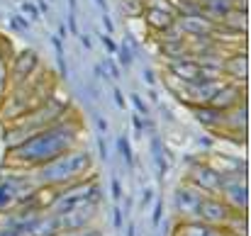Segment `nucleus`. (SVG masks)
Segmentation results:
<instances>
[{"instance_id":"obj_17","label":"nucleus","mask_w":251,"mask_h":236,"mask_svg":"<svg viewBox=\"0 0 251 236\" xmlns=\"http://www.w3.org/2000/svg\"><path fill=\"white\" fill-rule=\"evenodd\" d=\"M117 149H120V154H122V158H125L127 163H132V146H129V142H127L125 137L117 142Z\"/></svg>"},{"instance_id":"obj_27","label":"nucleus","mask_w":251,"mask_h":236,"mask_svg":"<svg viewBox=\"0 0 251 236\" xmlns=\"http://www.w3.org/2000/svg\"><path fill=\"white\" fill-rule=\"evenodd\" d=\"M144 80H147L149 85H154V73H151V71H144Z\"/></svg>"},{"instance_id":"obj_25","label":"nucleus","mask_w":251,"mask_h":236,"mask_svg":"<svg viewBox=\"0 0 251 236\" xmlns=\"http://www.w3.org/2000/svg\"><path fill=\"white\" fill-rule=\"evenodd\" d=\"M115 102H117V107H125V97H122L120 90H115Z\"/></svg>"},{"instance_id":"obj_36","label":"nucleus","mask_w":251,"mask_h":236,"mask_svg":"<svg viewBox=\"0 0 251 236\" xmlns=\"http://www.w3.org/2000/svg\"><path fill=\"white\" fill-rule=\"evenodd\" d=\"M127 236H134V227L129 224V232H127Z\"/></svg>"},{"instance_id":"obj_19","label":"nucleus","mask_w":251,"mask_h":236,"mask_svg":"<svg viewBox=\"0 0 251 236\" xmlns=\"http://www.w3.org/2000/svg\"><path fill=\"white\" fill-rule=\"evenodd\" d=\"M132 102H134V107H137V110H139L142 115H149V107L144 105V100H142L139 95H132Z\"/></svg>"},{"instance_id":"obj_18","label":"nucleus","mask_w":251,"mask_h":236,"mask_svg":"<svg viewBox=\"0 0 251 236\" xmlns=\"http://www.w3.org/2000/svg\"><path fill=\"white\" fill-rule=\"evenodd\" d=\"M5 88H7V66H5V59L0 56V100L5 95Z\"/></svg>"},{"instance_id":"obj_34","label":"nucleus","mask_w":251,"mask_h":236,"mask_svg":"<svg viewBox=\"0 0 251 236\" xmlns=\"http://www.w3.org/2000/svg\"><path fill=\"white\" fill-rule=\"evenodd\" d=\"M69 27H71V32H78V29H76V20H74V17H69Z\"/></svg>"},{"instance_id":"obj_3","label":"nucleus","mask_w":251,"mask_h":236,"mask_svg":"<svg viewBox=\"0 0 251 236\" xmlns=\"http://www.w3.org/2000/svg\"><path fill=\"white\" fill-rule=\"evenodd\" d=\"M100 200V188L98 183L93 180H78V183H71V188H66L61 195H56V202L51 205V214H61L76 205H83V202H98Z\"/></svg>"},{"instance_id":"obj_32","label":"nucleus","mask_w":251,"mask_h":236,"mask_svg":"<svg viewBox=\"0 0 251 236\" xmlns=\"http://www.w3.org/2000/svg\"><path fill=\"white\" fill-rule=\"evenodd\" d=\"M0 236H17V234H15L12 229H7V227H5V229H0Z\"/></svg>"},{"instance_id":"obj_24","label":"nucleus","mask_w":251,"mask_h":236,"mask_svg":"<svg viewBox=\"0 0 251 236\" xmlns=\"http://www.w3.org/2000/svg\"><path fill=\"white\" fill-rule=\"evenodd\" d=\"M115 227H117V229L122 227V210H120V207L115 210Z\"/></svg>"},{"instance_id":"obj_16","label":"nucleus","mask_w":251,"mask_h":236,"mask_svg":"<svg viewBox=\"0 0 251 236\" xmlns=\"http://www.w3.org/2000/svg\"><path fill=\"white\" fill-rule=\"evenodd\" d=\"M154 161H156V168H159V178H164L166 175V168H168V163H166V156H164V151H161V142L159 139H154Z\"/></svg>"},{"instance_id":"obj_9","label":"nucleus","mask_w":251,"mask_h":236,"mask_svg":"<svg viewBox=\"0 0 251 236\" xmlns=\"http://www.w3.org/2000/svg\"><path fill=\"white\" fill-rule=\"evenodd\" d=\"M202 197H205V192L198 190L193 183L190 185H180L176 190V210H178V214L185 217V219H195Z\"/></svg>"},{"instance_id":"obj_6","label":"nucleus","mask_w":251,"mask_h":236,"mask_svg":"<svg viewBox=\"0 0 251 236\" xmlns=\"http://www.w3.org/2000/svg\"><path fill=\"white\" fill-rule=\"evenodd\" d=\"M234 212L227 207V202L222 197H215V195H205L202 202H200V210H198V222H205V224H212V227H225V222L232 217Z\"/></svg>"},{"instance_id":"obj_23","label":"nucleus","mask_w":251,"mask_h":236,"mask_svg":"<svg viewBox=\"0 0 251 236\" xmlns=\"http://www.w3.org/2000/svg\"><path fill=\"white\" fill-rule=\"evenodd\" d=\"M161 214H164V205L159 202V205H156V210H154V224H159V222H161Z\"/></svg>"},{"instance_id":"obj_13","label":"nucleus","mask_w":251,"mask_h":236,"mask_svg":"<svg viewBox=\"0 0 251 236\" xmlns=\"http://www.w3.org/2000/svg\"><path fill=\"white\" fill-rule=\"evenodd\" d=\"M225 115H227V112H220V110H215L212 105H198V107H195L198 122L205 124V127H210V129L222 127V124H225Z\"/></svg>"},{"instance_id":"obj_35","label":"nucleus","mask_w":251,"mask_h":236,"mask_svg":"<svg viewBox=\"0 0 251 236\" xmlns=\"http://www.w3.org/2000/svg\"><path fill=\"white\" fill-rule=\"evenodd\" d=\"M98 127H100V132H105V129H107V124H105V119H100V117H98Z\"/></svg>"},{"instance_id":"obj_8","label":"nucleus","mask_w":251,"mask_h":236,"mask_svg":"<svg viewBox=\"0 0 251 236\" xmlns=\"http://www.w3.org/2000/svg\"><path fill=\"white\" fill-rule=\"evenodd\" d=\"M222 180H225V173H220V170H215L212 165H205V163L193 165V170H190V183L198 190H202L205 195H220Z\"/></svg>"},{"instance_id":"obj_7","label":"nucleus","mask_w":251,"mask_h":236,"mask_svg":"<svg viewBox=\"0 0 251 236\" xmlns=\"http://www.w3.org/2000/svg\"><path fill=\"white\" fill-rule=\"evenodd\" d=\"M95 210H98V202H83V205H76V207H71V210L56 214L61 232H71V234H74V232L85 229V224L95 217Z\"/></svg>"},{"instance_id":"obj_10","label":"nucleus","mask_w":251,"mask_h":236,"mask_svg":"<svg viewBox=\"0 0 251 236\" xmlns=\"http://www.w3.org/2000/svg\"><path fill=\"white\" fill-rule=\"evenodd\" d=\"M210 105H212L215 110H220V112H229V110H234L237 105H242V90L234 88V85H222V88L215 93V97L210 100Z\"/></svg>"},{"instance_id":"obj_33","label":"nucleus","mask_w":251,"mask_h":236,"mask_svg":"<svg viewBox=\"0 0 251 236\" xmlns=\"http://www.w3.org/2000/svg\"><path fill=\"white\" fill-rule=\"evenodd\" d=\"M15 24H17V27H27V22H25V17H15Z\"/></svg>"},{"instance_id":"obj_14","label":"nucleus","mask_w":251,"mask_h":236,"mask_svg":"<svg viewBox=\"0 0 251 236\" xmlns=\"http://www.w3.org/2000/svg\"><path fill=\"white\" fill-rule=\"evenodd\" d=\"M225 73H229V78L234 80H247L249 78V64H247V56L244 54H237L232 59H227V64L222 66Z\"/></svg>"},{"instance_id":"obj_20","label":"nucleus","mask_w":251,"mask_h":236,"mask_svg":"<svg viewBox=\"0 0 251 236\" xmlns=\"http://www.w3.org/2000/svg\"><path fill=\"white\" fill-rule=\"evenodd\" d=\"M22 10H25L27 15H32V20H39V10H37L32 2H22Z\"/></svg>"},{"instance_id":"obj_37","label":"nucleus","mask_w":251,"mask_h":236,"mask_svg":"<svg viewBox=\"0 0 251 236\" xmlns=\"http://www.w3.org/2000/svg\"><path fill=\"white\" fill-rule=\"evenodd\" d=\"M95 2H98V5H100V7H105V0H95Z\"/></svg>"},{"instance_id":"obj_26","label":"nucleus","mask_w":251,"mask_h":236,"mask_svg":"<svg viewBox=\"0 0 251 236\" xmlns=\"http://www.w3.org/2000/svg\"><path fill=\"white\" fill-rule=\"evenodd\" d=\"M98 144H100V156L107 158V149H105V142H102V137H100V142H98Z\"/></svg>"},{"instance_id":"obj_31","label":"nucleus","mask_w":251,"mask_h":236,"mask_svg":"<svg viewBox=\"0 0 251 236\" xmlns=\"http://www.w3.org/2000/svg\"><path fill=\"white\" fill-rule=\"evenodd\" d=\"M102 22H105V29H107V32H112V22H110V17H107V15L102 17Z\"/></svg>"},{"instance_id":"obj_30","label":"nucleus","mask_w":251,"mask_h":236,"mask_svg":"<svg viewBox=\"0 0 251 236\" xmlns=\"http://www.w3.org/2000/svg\"><path fill=\"white\" fill-rule=\"evenodd\" d=\"M74 236H102V234H100V232H81V234L74 232Z\"/></svg>"},{"instance_id":"obj_2","label":"nucleus","mask_w":251,"mask_h":236,"mask_svg":"<svg viewBox=\"0 0 251 236\" xmlns=\"http://www.w3.org/2000/svg\"><path fill=\"white\" fill-rule=\"evenodd\" d=\"M93 168V158L88 156L85 151H64L56 158L37 165V173H34V183L37 185H44V188H64V185H71V183H78L83 180V175Z\"/></svg>"},{"instance_id":"obj_5","label":"nucleus","mask_w":251,"mask_h":236,"mask_svg":"<svg viewBox=\"0 0 251 236\" xmlns=\"http://www.w3.org/2000/svg\"><path fill=\"white\" fill-rule=\"evenodd\" d=\"M222 200L227 202V207L232 212H247V205H249V188L242 178V173L237 175H225L222 180V190H220Z\"/></svg>"},{"instance_id":"obj_1","label":"nucleus","mask_w":251,"mask_h":236,"mask_svg":"<svg viewBox=\"0 0 251 236\" xmlns=\"http://www.w3.org/2000/svg\"><path fill=\"white\" fill-rule=\"evenodd\" d=\"M76 142V129L66 122H54L44 129H39L37 134H32L29 139H25L20 146L12 149V161L22 163V165H42L51 158H56L59 154L69 151Z\"/></svg>"},{"instance_id":"obj_12","label":"nucleus","mask_w":251,"mask_h":236,"mask_svg":"<svg viewBox=\"0 0 251 236\" xmlns=\"http://www.w3.org/2000/svg\"><path fill=\"white\" fill-rule=\"evenodd\" d=\"M144 20H147V24L151 29H159V32L171 29L176 24V15L168 7H147L144 10Z\"/></svg>"},{"instance_id":"obj_4","label":"nucleus","mask_w":251,"mask_h":236,"mask_svg":"<svg viewBox=\"0 0 251 236\" xmlns=\"http://www.w3.org/2000/svg\"><path fill=\"white\" fill-rule=\"evenodd\" d=\"M34 195V180L22 175H7L0 178V212H7L10 207L25 205Z\"/></svg>"},{"instance_id":"obj_22","label":"nucleus","mask_w":251,"mask_h":236,"mask_svg":"<svg viewBox=\"0 0 251 236\" xmlns=\"http://www.w3.org/2000/svg\"><path fill=\"white\" fill-rule=\"evenodd\" d=\"M102 44H105V49H107V51H117V44H115L110 37H102Z\"/></svg>"},{"instance_id":"obj_15","label":"nucleus","mask_w":251,"mask_h":236,"mask_svg":"<svg viewBox=\"0 0 251 236\" xmlns=\"http://www.w3.org/2000/svg\"><path fill=\"white\" fill-rule=\"evenodd\" d=\"M34 66H37V54H34V51H25V54L17 59V64H15V78L25 80L32 73Z\"/></svg>"},{"instance_id":"obj_21","label":"nucleus","mask_w":251,"mask_h":236,"mask_svg":"<svg viewBox=\"0 0 251 236\" xmlns=\"http://www.w3.org/2000/svg\"><path fill=\"white\" fill-rule=\"evenodd\" d=\"M112 200H115V202L122 200V188H120V180H117V178L112 180Z\"/></svg>"},{"instance_id":"obj_29","label":"nucleus","mask_w":251,"mask_h":236,"mask_svg":"<svg viewBox=\"0 0 251 236\" xmlns=\"http://www.w3.org/2000/svg\"><path fill=\"white\" fill-rule=\"evenodd\" d=\"M151 197H154V192H151V190H144V205H149Z\"/></svg>"},{"instance_id":"obj_28","label":"nucleus","mask_w":251,"mask_h":236,"mask_svg":"<svg viewBox=\"0 0 251 236\" xmlns=\"http://www.w3.org/2000/svg\"><path fill=\"white\" fill-rule=\"evenodd\" d=\"M120 61H122V64H129V61H132V59H129V51H127V49H122V59H120Z\"/></svg>"},{"instance_id":"obj_11","label":"nucleus","mask_w":251,"mask_h":236,"mask_svg":"<svg viewBox=\"0 0 251 236\" xmlns=\"http://www.w3.org/2000/svg\"><path fill=\"white\" fill-rule=\"evenodd\" d=\"M173 236H229L225 227H212L205 222H183L176 227Z\"/></svg>"}]
</instances>
